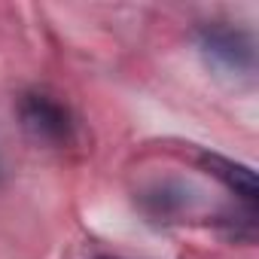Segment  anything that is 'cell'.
Here are the masks:
<instances>
[{
	"label": "cell",
	"mask_w": 259,
	"mask_h": 259,
	"mask_svg": "<svg viewBox=\"0 0 259 259\" xmlns=\"http://www.w3.org/2000/svg\"><path fill=\"white\" fill-rule=\"evenodd\" d=\"M95 259H116V256H95Z\"/></svg>",
	"instance_id": "5b68a950"
},
{
	"label": "cell",
	"mask_w": 259,
	"mask_h": 259,
	"mask_svg": "<svg viewBox=\"0 0 259 259\" xmlns=\"http://www.w3.org/2000/svg\"><path fill=\"white\" fill-rule=\"evenodd\" d=\"M201 168H204L210 177H217L226 189H232L247 207L256 204L259 186H256L253 168H247V165H241V162H232V159H226V156H217V153H204V156H201Z\"/></svg>",
	"instance_id": "3957f363"
},
{
	"label": "cell",
	"mask_w": 259,
	"mask_h": 259,
	"mask_svg": "<svg viewBox=\"0 0 259 259\" xmlns=\"http://www.w3.org/2000/svg\"><path fill=\"white\" fill-rule=\"evenodd\" d=\"M19 116H22V125L37 141L67 144L73 138V116H70V110L61 101H55L52 95H46V92H28L19 101Z\"/></svg>",
	"instance_id": "6da1fadb"
},
{
	"label": "cell",
	"mask_w": 259,
	"mask_h": 259,
	"mask_svg": "<svg viewBox=\"0 0 259 259\" xmlns=\"http://www.w3.org/2000/svg\"><path fill=\"white\" fill-rule=\"evenodd\" d=\"M144 207H147L153 217H174V213H180V210L186 207V195H183L180 186L162 183V186H156L153 192L144 195Z\"/></svg>",
	"instance_id": "277c9868"
},
{
	"label": "cell",
	"mask_w": 259,
	"mask_h": 259,
	"mask_svg": "<svg viewBox=\"0 0 259 259\" xmlns=\"http://www.w3.org/2000/svg\"><path fill=\"white\" fill-rule=\"evenodd\" d=\"M198 49L207 64L229 70V73H247L253 70V40L226 25H207L198 31Z\"/></svg>",
	"instance_id": "7a4b0ae2"
}]
</instances>
